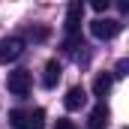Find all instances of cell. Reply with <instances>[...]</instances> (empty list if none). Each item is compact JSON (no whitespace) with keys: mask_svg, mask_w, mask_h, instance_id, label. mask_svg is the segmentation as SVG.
Instances as JSON below:
<instances>
[{"mask_svg":"<svg viewBox=\"0 0 129 129\" xmlns=\"http://www.w3.org/2000/svg\"><path fill=\"white\" fill-rule=\"evenodd\" d=\"M90 6H93V12H105L108 9V0H93Z\"/></svg>","mask_w":129,"mask_h":129,"instance_id":"cell-12","label":"cell"},{"mask_svg":"<svg viewBox=\"0 0 129 129\" xmlns=\"http://www.w3.org/2000/svg\"><path fill=\"white\" fill-rule=\"evenodd\" d=\"M126 69H129V60H120V63H117V69H114V75H111V78H123V75H126Z\"/></svg>","mask_w":129,"mask_h":129,"instance_id":"cell-11","label":"cell"},{"mask_svg":"<svg viewBox=\"0 0 129 129\" xmlns=\"http://www.w3.org/2000/svg\"><path fill=\"white\" fill-rule=\"evenodd\" d=\"M54 129H75V126H72V120H57Z\"/></svg>","mask_w":129,"mask_h":129,"instance_id":"cell-13","label":"cell"},{"mask_svg":"<svg viewBox=\"0 0 129 129\" xmlns=\"http://www.w3.org/2000/svg\"><path fill=\"white\" fill-rule=\"evenodd\" d=\"M63 105H66V111L84 108V105H87V90H84V87H69V93L63 96Z\"/></svg>","mask_w":129,"mask_h":129,"instance_id":"cell-5","label":"cell"},{"mask_svg":"<svg viewBox=\"0 0 129 129\" xmlns=\"http://www.w3.org/2000/svg\"><path fill=\"white\" fill-rule=\"evenodd\" d=\"M120 21L117 18H96L93 24H90V33L96 36V39H114L117 33H120Z\"/></svg>","mask_w":129,"mask_h":129,"instance_id":"cell-3","label":"cell"},{"mask_svg":"<svg viewBox=\"0 0 129 129\" xmlns=\"http://www.w3.org/2000/svg\"><path fill=\"white\" fill-rule=\"evenodd\" d=\"M81 18H84V6H81L78 0H75V3H69V9H66V21H63V30H66V36H78Z\"/></svg>","mask_w":129,"mask_h":129,"instance_id":"cell-4","label":"cell"},{"mask_svg":"<svg viewBox=\"0 0 129 129\" xmlns=\"http://www.w3.org/2000/svg\"><path fill=\"white\" fill-rule=\"evenodd\" d=\"M9 123H12L15 129H24V111H21V108L9 111Z\"/></svg>","mask_w":129,"mask_h":129,"instance_id":"cell-10","label":"cell"},{"mask_svg":"<svg viewBox=\"0 0 129 129\" xmlns=\"http://www.w3.org/2000/svg\"><path fill=\"white\" fill-rule=\"evenodd\" d=\"M24 54V39L21 36H6L0 39V63H12Z\"/></svg>","mask_w":129,"mask_h":129,"instance_id":"cell-2","label":"cell"},{"mask_svg":"<svg viewBox=\"0 0 129 129\" xmlns=\"http://www.w3.org/2000/svg\"><path fill=\"white\" fill-rule=\"evenodd\" d=\"M60 75H63V66L57 63V60H48V63H45V75H42V84L51 90V87H57Z\"/></svg>","mask_w":129,"mask_h":129,"instance_id":"cell-6","label":"cell"},{"mask_svg":"<svg viewBox=\"0 0 129 129\" xmlns=\"http://www.w3.org/2000/svg\"><path fill=\"white\" fill-rule=\"evenodd\" d=\"M30 84H33V78H30L27 69H12L9 78H6V87H9V93H15V96H27V93H30Z\"/></svg>","mask_w":129,"mask_h":129,"instance_id":"cell-1","label":"cell"},{"mask_svg":"<svg viewBox=\"0 0 129 129\" xmlns=\"http://www.w3.org/2000/svg\"><path fill=\"white\" fill-rule=\"evenodd\" d=\"M111 84H114V78H111L108 72H102V75H96V81H93V96L105 99V96H108V90H111Z\"/></svg>","mask_w":129,"mask_h":129,"instance_id":"cell-8","label":"cell"},{"mask_svg":"<svg viewBox=\"0 0 129 129\" xmlns=\"http://www.w3.org/2000/svg\"><path fill=\"white\" fill-rule=\"evenodd\" d=\"M90 129H108V108H105V102L90 111Z\"/></svg>","mask_w":129,"mask_h":129,"instance_id":"cell-7","label":"cell"},{"mask_svg":"<svg viewBox=\"0 0 129 129\" xmlns=\"http://www.w3.org/2000/svg\"><path fill=\"white\" fill-rule=\"evenodd\" d=\"M24 129H45V111H24Z\"/></svg>","mask_w":129,"mask_h":129,"instance_id":"cell-9","label":"cell"}]
</instances>
